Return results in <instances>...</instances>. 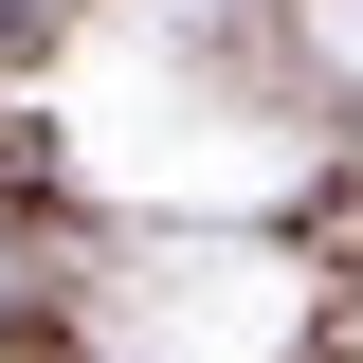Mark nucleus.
I'll use <instances>...</instances> for the list:
<instances>
[]
</instances>
